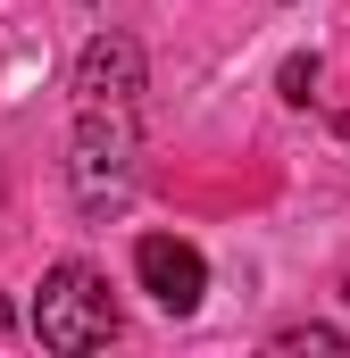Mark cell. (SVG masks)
Returning <instances> with one entry per match:
<instances>
[{"label":"cell","mask_w":350,"mask_h":358,"mask_svg":"<svg viewBox=\"0 0 350 358\" xmlns=\"http://www.w3.org/2000/svg\"><path fill=\"white\" fill-rule=\"evenodd\" d=\"M76 100L84 108H134L142 100V42L134 34H92L76 59Z\"/></svg>","instance_id":"277c9868"},{"label":"cell","mask_w":350,"mask_h":358,"mask_svg":"<svg viewBox=\"0 0 350 358\" xmlns=\"http://www.w3.org/2000/svg\"><path fill=\"white\" fill-rule=\"evenodd\" d=\"M275 350H350V334H334V325H284Z\"/></svg>","instance_id":"5b68a950"},{"label":"cell","mask_w":350,"mask_h":358,"mask_svg":"<svg viewBox=\"0 0 350 358\" xmlns=\"http://www.w3.org/2000/svg\"><path fill=\"white\" fill-rule=\"evenodd\" d=\"M125 192H134V108H84V125H76V200L100 217V208H125Z\"/></svg>","instance_id":"7a4b0ae2"},{"label":"cell","mask_w":350,"mask_h":358,"mask_svg":"<svg viewBox=\"0 0 350 358\" xmlns=\"http://www.w3.org/2000/svg\"><path fill=\"white\" fill-rule=\"evenodd\" d=\"M34 334H42V350L59 358H84L100 342H117V292H108V275L84 267V259H59V267L42 275V292H34V317H25Z\"/></svg>","instance_id":"6da1fadb"},{"label":"cell","mask_w":350,"mask_h":358,"mask_svg":"<svg viewBox=\"0 0 350 358\" xmlns=\"http://www.w3.org/2000/svg\"><path fill=\"white\" fill-rule=\"evenodd\" d=\"M275 84H284L292 108H309V100H317V59H284V76H275Z\"/></svg>","instance_id":"8992f818"},{"label":"cell","mask_w":350,"mask_h":358,"mask_svg":"<svg viewBox=\"0 0 350 358\" xmlns=\"http://www.w3.org/2000/svg\"><path fill=\"white\" fill-rule=\"evenodd\" d=\"M134 275H142V292H150L167 317H192V308L209 300V259H200L192 242H175V234H142V242H134Z\"/></svg>","instance_id":"3957f363"}]
</instances>
